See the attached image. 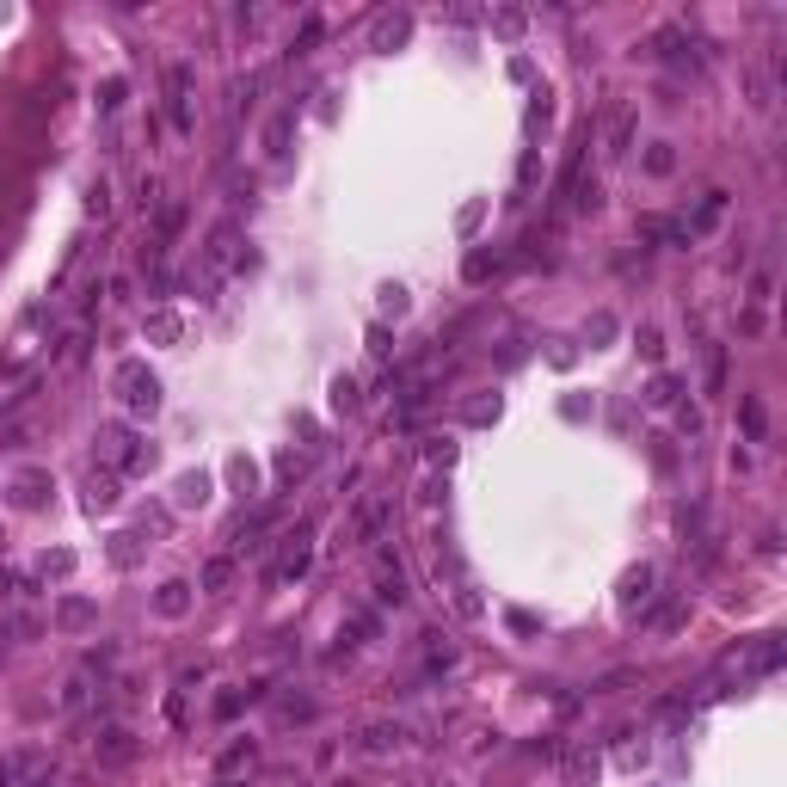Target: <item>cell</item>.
Instances as JSON below:
<instances>
[{"mask_svg":"<svg viewBox=\"0 0 787 787\" xmlns=\"http://www.w3.org/2000/svg\"><path fill=\"white\" fill-rule=\"evenodd\" d=\"M93 443H99V455H105V468H111V474H141V468L154 462V449L135 437L130 424H105Z\"/></svg>","mask_w":787,"mask_h":787,"instance_id":"6da1fadb","label":"cell"},{"mask_svg":"<svg viewBox=\"0 0 787 787\" xmlns=\"http://www.w3.org/2000/svg\"><path fill=\"white\" fill-rule=\"evenodd\" d=\"M118 388H124V406H130L135 418H154V412H160V382H154L141 363H124V370H118Z\"/></svg>","mask_w":787,"mask_h":787,"instance_id":"7a4b0ae2","label":"cell"},{"mask_svg":"<svg viewBox=\"0 0 787 787\" xmlns=\"http://www.w3.org/2000/svg\"><path fill=\"white\" fill-rule=\"evenodd\" d=\"M228 264H241V228H234V222H216L210 241H203V271L222 277Z\"/></svg>","mask_w":787,"mask_h":787,"instance_id":"3957f363","label":"cell"},{"mask_svg":"<svg viewBox=\"0 0 787 787\" xmlns=\"http://www.w3.org/2000/svg\"><path fill=\"white\" fill-rule=\"evenodd\" d=\"M166 111H172V130L191 135V68L185 62L166 68Z\"/></svg>","mask_w":787,"mask_h":787,"instance_id":"277c9868","label":"cell"},{"mask_svg":"<svg viewBox=\"0 0 787 787\" xmlns=\"http://www.w3.org/2000/svg\"><path fill=\"white\" fill-rule=\"evenodd\" d=\"M135 732L130 726H105L99 732V745H93V757H99V769H124V763H135Z\"/></svg>","mask_w":787,"mask_h":787,"instance_id":"5b68a950","label":"cell"},{"mask_svg":"<svg viewBox=\"0 0 787 787\" xmlns=\"http://www.w3.org/2000/svg\"><path fill=\"white\" fill-rule=\"evenodd\" d=\"M406 37H412V12H382L370 25V50H400Z\"/></svg>","mask_w":787,"mask_h":787,"instance_id":"8992f818","label":"cell"},{"mask_svg":"<svg viewBox=\"0 0 787 787\" xmlns=\"http://www.w3.org/2000/svg\"><path fill=\"white\" fill-rule=\"evenodd\" d=\"M628 141H634V111H628V105H615V111H609V135H603V160H622V154H628Z\"/></svg>","mask_w":787,"mask_h":787,"instance_id":"52a82bcc","label":"cell"},{"mask_svg":"<svg viewBox=\"0 0 787 787\" xmlns=\"http://www.w3.org/2000/svg\"><path fill=\"white\" fill-rule=\"evenodd\" d=\"M560 769H566V782H572V787H597V769H603V763H597L591 751H578V745H572V751H560Z\"/></svg>","mask_w":787,"mask_h":787,"instance_id":"ba28073f","label":"cell"},{"mask_svg":"<svg viewBox=\"0 0 787 787\" xmlns=\"http://www.w3.org/2000/svg\"><path fill=\"white\" fill-rule=\"evenodd\" d=\"M124 493H118V474L111 468H99V474H87V511H111Z\"/></svg>","mask_w":787,"mask_h":787,"instance_id":"9c48e42d","label":"cell"},{"mask_svg":"<svg viewBox=\"0 0 787 787\" xmlns=\"http://www.w3.org/2000/svg\"><path fill=\"white\" fill-rule=\"evenodd\" d=\"M289 135H295V105H283V111L271 118V130H264V154H271V160H283V154H289Z\"/></svg>","mask_w":787,"mask_h":787,"instance_id":"30bf717a","label":"cell"},{"mask_svg":"<svg viewBox=\"0 0 787 787\" xmlns=\"http://www.w3.org/2000/svg\"><path fill=\"white\" fill-rule=\"evenodd\" d=\"M738 424H745V437H751V443H763V437H769V412H763V400H757V394H738Z\"/></svg>","mask_w":787,"mask_h":787,"instance_id":"8fae6325","label":"cell"},{"mask_svg":"<svg viewBox=\"0 0 787 787\" xmlns=\"http://www.w3.org/2000/svg\"><path fill=\"white\" fill-rule=\"evenodd\" d=\"M197 585H203V591H228V585H234V554H216V560H203Z\"/></svg>","mask_w":787,"mask_h":787,"instance_id":"7c38bea8","label":"cell"},{"mask_svg":"<svg viewBox=\"0 0 787 787\" xmlns=\"http://www.w3.org/2000/svg\"><path fill=\"white\" fill-rule=\"evenodd\" d=\"M720 216H726V191H707V197H701V210H695V222H689V241H695V234H707Z\"/></svg>","mask_w":787,"mask_h":787,"instance_id":"4fadbf2b","label":"cell"},{"mask_svg":"<svg viewBox=\"0 0 787 787\" xmlns=\"http://www.w3.org/2000/svg\"><path fill=\"white\" fill-rule=\"evenodd\" d=\"M388 517H394V505H388V499H376V505H363V517H357V541H376V535L388 529Z\"/></svg>","mask_w":787,"mask_h":787,"instance_id":"5bb4252c","label":"cell"},{"mask_svg":"<svg viewBox=\"0 0 787 787\" xmlns=\"http://www.w3.org/2000/svg\"><path fill=\"white\" fill-rule=\"evenodd\" d=\"M782 658H787V646L769 634V640H757V646H751V670H757V676H769V670H782Z\"/></svg>","mask_w":787,"mask_h":787,"instance_id":"9a60e30c","label":"cell"},{"mask_svg":"<svg viewBox=\"0 0 787 787\" xmlns=\"http://www.w3.org/2000/svg\"><path fill=\"white\" fill-rule=\"evenodd\" d=\"M56 628H68V634H80V628H93V603H80V597H68V603L56 609Z\"/></svg>","mask_w":787,"mask_h":787,"instance_id":"2e32d148","label":"cell"},{"mask_svg":"<svg viewBox=\"0 0 787 787\" xmlns=\"http://www.w3.org/2000/svg\"><path fill=\"white\" fill-rule=\"evenodd\" d=\"M400 738H406V726H370V732H363V738H357V745H363V751H370V757H382V751H394V745H400Z\"/></svg>","mask_w":787,"mask_h":787,"instance_id":"e0dca14e","label":"cell"},{"mask_svg":"<svg viewBox=\"0 0 787 787\" xmlns=\"http://www.w3.org/2000/svg\"><path fill=\"white\" fill-rule=\"evenodd\" d=\"M745 93H751V105H757V111H769V105H776V87H769V74H763V68H745Z\"/></svg>","mask_w":787,"mask_h":787,"instance_id":"ac0fdd59","label":"cell"},{"mask_svg":"<svg viewBox=\"0 0 787 787\" xmlns=\"http://www.w3.org/2000/svg\"><path fill=\"white\" fill-rule=\"evenodd\" d=\"M493 31H499V37H523V31H529V12H523V6H499V12H493Z\"/></svg>","mask_w":787,"mask_h":787,"instance_id":"d6986e66","label":"cell"},{"mask_svg":"<svg viewBox=\"0 0 787 787\" xmlns=\"http://www.w3.org/2000/svg\"><path fill=\"white\" fill-rule=\"evenodd\" d=\"M185 603H191V585H160V597H154L160 615H185Z\"/></svg>","mask_w":787,"mask_h":787,"instance_id":"ffe728a7","label":"cell"},{"mask_svg":"<svg viewBox=\"0 0 787 787\" xmlns=\"http://www.w3.org/2000/svg\"><path fill=\"white\" fill-rule=\"evenodd\" d=\"M646 172H653V179H670V172H676V154H670V141H653V148H646Z\"/></svg>","mask_w":787,"mask_h":787,"instance_id":"44dd1931","label":"cell"},{"mask_svg":"<svg viewBox=\"0 0 787 787\" xmlns=\"http://www.w3.org/2000/svg\"><path fill=\"white\" fill-rule=\"evenodd\" d=\"M172 499H179V505H203V499H210V474H185Z\"/></svg>","mask_w":787,"mask_h":787,"instance_id":"7402d4cb","label":"cell"},{"mask_svg":"<svg viewBox=\"0 0 787 787\" xmlns=\"http://www.w3.org/2000/svg\"><path fill=\"white\" fill-rule=\"evenodd\" d=\"M646 406H676V376H653V388H646Z\"/></svg>","mask_w":787,"mask_h":787,"instance_id":"603a6c76","label":"cell"},{"mask_svg":"<svg viewBox=\"0 0 787 787\" xmlns=\"http://www.w3.org/2000/svg\"><path fill=\"white\" fill-rule=\"evenodd\" d=\"M87 210H93V216H111V185H105V179L87 185Z\"/></svg>","mask_w":787,"mask_h":787,"instance_id":"cb8c5ba5","label":"cell"},{"mask_svg":"<svg viewBox=\"0 0 787 787\" xmlns=\"http://www.w3.org/2000/svg\"><path fill=\"white\" fill-rule=\"evenodd\" d=\"M148 332H154V339H179V314H166V308L148 314Z\"/></svg>","mask_w":787,"mask_h":787,"instance_id":"d4e9b609","label":"cell"},{"mask_svg":"<svg viewBox=\"0 0 787 787\" xmlns=\"http://www.w3.org/2000/svg\"><path fill=\"white\" fill-rule=\"evenodd\" d=\"M640 357H646V363H658V357H664V339H658V326H640Z\"/></svg>","mask_w":787,"mask_h":787,"instance_id":"484cf974","label":"cell"},{"mask_svg":"<svg viewBox=\"0 0 787 787\" xmlns=\"http://www.w3.org/2000/svg\"><path fill=\"white\" fill-rule=\"evenodd\" d=\"M720 382H726V351L707 345V388H720Z\"/></svg>","mask_w":787,"mask_h":787,"instance_id":"4316f807","label":"cell"},{"mask_svg":"<svg viewBox=\"0 0 787 787\" xmlns=\"http://www.w3.org/2000/svg\"><path fill=\"white\" fill-rule=\"evenodd\" d=\"M74 572V554H43V578H68Z\"/></svg>","mask_w":787,"mask_h":787,"instance_id":"83f0119b","label":"cell"},{"mask_svg":"<svg viewBox=\"0 0 787 787\" xmlns=\"http://www.w3.org/2000/svg\"><path fill=\"white\" fill-rule=\"evenodd\" d=\"M320 43V19H302V37H295V56H308Z\"/></svg>","mask_w":787,"mask_h":787,"instance_id":"f1b7e54d","label":"cell"},{"mask_svg":"<svg viewBox=\"0 0 787 787\" xmlns=\"http://www.w3.org/2000/svg\"><path fill=\"white\" fill-rule=\"evenodd\" d=\"M424 455H431V462H443V468H449V462H455V443H449V437H431V443H424Z\"/></svg>","mask_w":787,"mask_h":787,"instance_id":"f546056e","label":"cell"},{"mask_svg":"<svg viewBox=\"0 0 787 787\" xmlns=\"http://www.w3.org/2000/svg\"><path fill=\"white\" fill-rule=\"evenodd\" d=\"M37 499H43V474H25L19 480V505H37Z\"/></svg>","mask_w":787,"mask_h":787,"instance_id":"4dcf8cb0","label":"cell"},{"mask_svg":"<svg viewBox=\"0 0 787 787\" xmlns=\"http://www.w3.org/2000/svg\"><path fill=\"white\" fill-rule=\"evenodd\" d=\"M80 351H87V339H80V332H68V339H62V351H56V357H62V363H80Z\"/></svg>","mask_w":787,"mask_h":787,"instance_id":"1f68e13d","label":"cell"},{"mask_svg":"<svg viewBox=\"0 0 787 787\" xmlns=\"http://www.w3.org/2000/svg\"><path fill=\"white\" fill-rule=\"evenodd\" d=\"M241 763H253V745H234V751H222V769H241Z\"/></svg>","mask_w":787,"mask_h":787,"instance_id":"d6a6232c","label":"cell"},{"mask_svg":"<svg viewBox=\"0 0 787 787\" xmlns=\"http://www.w3.org/2000/svg\"><path fill=\"white\" fill-rule=\"evenodd\" d=\"M332 406H339V412H351V406H357V388H351V382H339V388H332Z\"/></svg>","mask_w":787,"mask_h":787,"instance_id":"836d02e7","label":"cell"},{"mask_svg":"<svg viewBox=\"0 0 787 787\" xmlns=\"http://www.w3.org/2000/svg\"><path fill=\"white\" fill-rule=\"evenodd\" d=\"M302 468H308V462H302V455H277V474H283V480H295V474H302Z\"/></svg>","mask_w":787,"mask_h":787,"instance_id":"e575fe53","label":"cell"},{"mask_svg":"<svg viewBox=\"0 0 787 787\" xmlns=\"http://www.w3.org/2000/svg\"><path fill=\"white\" fill-rule=\"evenodd\" d=\"M80 701H87V683H80V676H74V683H68V689H62V707H80Z\"/></svg>","mask_w":787,"mask_h":787,"instance_id":"d590c367","label":"cell"},{"mask_svg":"<svg viewBox=\"0 0 787 787\" xmlns=\"http://www.w3.org/2000/svg\"><path fill=\"white\" fill-rule=\"evenodd\" d=\"M370 351H376V357H388L394 345H388V326H370Z\"/></svg>","mask_w":787,"mask_h":787,"instance_id":"8d00e7d4","label":"cell"},{"mask_svg":"<svg viewBox=\"0 0 787 787\" xmlns=\"http://www.w3.org/2000/svg\"><path fill=\"white\" fill-rule=\"evenodd\" d=\"M382 308L388 314H406V289H382Z\"/></svg>","mask_w":787,"mask_h":787,"instance_id":"74e56055","label":"cell"},{"mask_svg":"<svg viewBox=\"0 0 787 787\" xmlns=\"http://www.w3.org/2000/svg\"><path fill=\"white\" fill-rule=\"evenodd\" d=\"M493 264H499V259H486V253H474V259H468V277H474V283H480V277H486V271H493Z\"/></svg>","mask_w":787,"mask_h":787,"instance_id":"f35d334b","label":"cell"},{"mask_svg":"<svg viewBox=\"0 0 787 787\" xmlns=\"http://www.w3.org/2000/svg\"><path fill=\"white\" fill-rule=\"evenodd\" d=\"M31 787H56V782H50V776H37V782H31Z\"/></svg>","mask_w":787,"mask_h":787,"instance_id":"ab89813d","label":"cell"}]
</instances>
